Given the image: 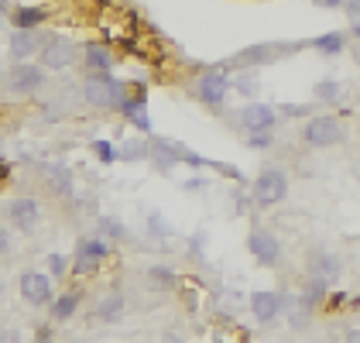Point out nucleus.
<instances>
[{"mask_svg": "<svg viewBox=\"0 0 360 343\" xmlns=\"http://www.w3.org/2000/svg\"><path fill=\"white\" fill-rule=\"evenodd\" d=\"M127 83L124 79H117L113 72H89L83 83V96L89 107H96V110H120L124 107V100H127Z\"/></svg>", "mask_w": 360, "mask_h": 343, "instance_id": "1", "label": "nucleus"}, {"mask_svg": "<svg viewBox=\"0 0 360 343\" xmlns=\"http://www.w3.org/2000/svg\"><path fill=\"white\" fill-rule=\"evenodd\" d=\"M193 89H195V100H199V103H206V107H223L226 93L233 89V79L226 76L223 65H217V69L199 72V79H195Z\"/></svg>", "mask_w": 360, "mask_h": 343, "instance_id": "2", "label": "nucleus"}, {"mask_svg": "<svg viewBox=\"0 0 360 343\" xmlns=\"http://www.w3.org/2000/svg\"><path fill=\"white\" fill-rule=\"evenodd\" d=\"M110 254V240L107 237H83L76 244V254H72V275H96L103 257Z\"/></svg>", "mask_w": 360, "mask_h": 343, "instance_id": "3", "label": "nucleus"}, {"mask_svg": "<svg viewBox=\"0 0 360 343\" xmlns=\"http://www.w3.org/2000/svg\"><path fill=\"white\" fill-rule=\"evenodd\" d=\"M45 65L41 62H14V69L4 76V86L14 93V96H31L45 86Z\"/></svg>", "mask_w": 360, "mask_h": 343, "instance_id": "4", "label": "nucleus"}, {"mask_svg": "<svg viewBox=\"0 0 360 343\" xmlns=\"http://www.w3.org/2000/svg\"><path fill=\"white\" fill-rule=\"evenodd\" d=\"M250 193H254L257 206H278L288 196V175L281 169H261L257 179H254V186H250Z\"/></svg>", "mask_w": 360, "mask_h": 343, "instance_id": "5", "label": "nucleus"}, {"mask_svg": "<svg viewBox=\"0 0 360 343\" xmlns=\"http://www.w3.org/2000/svg\"><path fill=\"white\" fill-rule=\"evenodd\" d=\"M302 138L309 148H333V144L343 141V124L330 114H319V117H309L302 127Z\"/></svg>", "mask_w": 360, "mask_h": 343, "instance_id": "6", "label": "nucleus"}, {"mask_svg": "<svg viewBox=\"0 0 360 343\" xmlns=\"http://www.w3.org/2000/svg\"><path fill=\"white\" fill-rule=\"evenodd\" d=\"M38 62H41L49 72H62V69H69V65L76 62V41H72V38H65V34H49V41H45V48H41Z\"/></svg>", "mask_w": 360, "mask_h": 343, "instance_id": "7", "label": "nucleus"}, {"mask_svg": "<svg viewBox=\"0 0 360 343\" xmlns=\"http://www.w3.org/2000/svg\"><path fill=\"white\" fill-rule=\"evenodd\" d=\"M248 251H250V257H254L257 264H264V268H278V264H281V240L264 227L250 230Z\"/></svg>", "mask_w": 360, "mask_h": 343, "instance_id": "8", "label": "nucleus"}, {"mask_svg": "<svg viewBox=\"0 0 360 343\" xmlns=\"http://www.w3.org/2000/svg\"><path fill=\"white\" fill-rule=\"evenodd\" d=\"M21 295H25V302L31 306H52L56 302V288H52V275H45V271H34L28 268L25 275H21Z\"/></svg>", "mask_w": 360, "mask_h": 343, "instance_id": "9", "label": "nucleus"}, {"mask_svg": "<svg viewBox=\"0 0 360 343\" xmlns=\"http://www.w3.org/2000/svg\"><path fill=\"white\" fill-rule=\"evenodd\" d=\"M7 224L11 230H21V233H31V230L41 224V206L31 196H18V200L7 202Z\"/></svg>", "mask_w": 360, "mask_h": 343, "instance_id": "10", "label": "nucleus"}, {"mask_svg": "<svg viewBox=\"0 0 360 343\" xmlns=\"http://www.w3.org/2000/svg\"><path fill=\"white\" fill-rule=\"evenodd\" d=\"M45 41H49V34H41V31H18L11 34V41H7V56L14 58V62H31L34 56H41V48H45Z\"/></svg>", "mask_w": 360, "mask_h": 343, "instance_id": "11", "label": "nucleus"}, {"mask_svg": "<svg viewBox=\"0 0 360 343\" xmlns=\"http://www.w3.org/2000/svg\"><path fill=\"white\" fill-rule=\"evenodd\" d=\"M41 182H45V189L58 196V200H65V196H72V189H76V175L69 165H62V162H45L41 165Z\"/></svg>", "mask_w": 360, "mask_h": 343, "instance_id": "12", "label": "nucleus"}, {"mask_svg": "<svg viewBox=\"0 0 360 343\" xmlns=\"http://www.w3.org/2000/svg\"><path fill=\"white\" fill-rule=\"evenodd\" d=\"M278 117L281 114L271 103H248V107H240V127L244 131H275Z\"/></svg>", "mask_w": 360, "mask_h": 343, "instance_id": "13", "label": "nucleus"}, {"mask_svg": "<svg viewBox=\"0 0 360 343\" xmlns=\"http://www.w3.org/2000/svg\"><path fill=\"white\" fill-rule=\"evenodd\" d=\"M281 309H285V295H281V292H264V288H261V292L250 295V313H254L257 323H264V326L275 323L278 316H281Z\"/></svg>", "mask_w": 360, "mask_h": 343, "instance_id": "14", "label": "nucleus"}, {"mask_svg": "<svg viewBox=\"0 0 360 343\" xmlns=\"http://www.w3.org/2000/svg\"><path fill=\"white\" fill-rule=\"evenodd\" d=\"M120 114L131 120V127H138V131H144V134H151V117H148V96H144V89L127 93V100H124Z\"/></svg>", "mask_w": 360, "mask_h": 343, "instance_id": "15", "label": "nucleus"}, {"mask_svg": "<svg viewBox=\"0 0 360 343\" xmlns=\"http://www.w3.org/2000/svg\"><path fill=\"white\" fill-rule=\"evenodd\" d=\"M305 275L316 278V282H323V285H333L336 275H340V261H336L330 251H316V254L309 257V271H305Z\"/></svg>", "mask_w": 360, "mask_h": 343, "instance_id": "16", "label": "nucleus"}, {"mask_svg": "<svg viewBox=\"0 0 360 343\" xmlns=\"http://www.w3.org/2000/svg\"><path fill=\"white\" fill-rule=\"evenodd\" d=\"M278 52H281V45H250V48H244V52H237V58H233L230 65H237V69L264 65V62L278 58Z\"/></svg>", "mask_w": 360, "mask_h": 343, "instance_id": "17", "label": "nucleus"}, {"mask_svg": "<svg viewBox=\"0 0 360 343\" xmlns=\"http://www.w3.org/2000/svg\"><path fill=\"white\" fill-rule=\"evenodd\" d=\"M45 18H49V7H28V4H21V7H14L11 11V25L18 31H34L45 25Z\"/></svg>", "mask_w": 360, "mask_h": 343, "instance_id": "18", "label": "nucleus"}, {"mask_svg": "<svg viewBox=\"0 0 360 343\" xmlns=\"http://www.w3.org/2000/svg\"><path fill=\"white\" fill-rule=\"evenodd\" d=\"M83 65L89 69V72H110V69H113V52L107 48V45L93 41V45H86Z\"/></svg>", "mask_w": 360, "mask_h": 343, "instance_id": "19", "label": "nucleus"}, {"mask_svg": "<svg viewBox=\"0 0 360 343\" xmlns=\"http://www.w3.org/2000/svg\"><path fill=\"white\" fill-rule=\"evenodd\" d=\"M124 309H127V302H124V295H103L100 299V306H96V319H103V323H117L120 316H124Z\"/></svg>", "mask_w": 360, "mask_h": 343, "instance_id": "20", "label": "nucleus"}, {"mask_svg": "<svg viewBox=\"0 0 360 343\" xmlns=\"http://www.w3.org/2000/svg\"><path fill=\"white\" fill-rule=\"evenodd\" d=\"M79 302H83V295H79V292H65V295H58L56 302H52V316H56L58 323H65V319H72V316H76Z\"/></svg>", "mask_w": 360, "mask_h": 343, "instance_id": "21", "label": "nucleus"}, {"mask_svg": "<svg viewBox=\"0 0 360 343\" xmlns=\"http://www.w3.org/2000/svg\"><path fill=\"white\" fill-rule=\"evenodd\" d=\"M148 285L172 288V285H179V275H175L172 268H165V264H151V268H148Z\"/></svg>", "mask_w": 360, "mask_h": 343, "instance_id": "22", "label": "nucleus"}, {"mask_svg": "<svg viewBox=\"0 0 360 343\" xmlns=\"http://www.w3.org/2000/svg\"><path fill=\"white\" fill-rule=\"evenodd\" d=\"M343 45H347V38H343L340 31H330V34H319V38L312 41V48H319L323 56H340V52H343Z\"/></svg>", "mask_w": 360, "mask_h": 343, "instance_id": "23", "label": "nucleus"}, {"mask_svg": "<svg viewBox=\"0 0 360 343\" xmlns=\"http://www.w3.org/2000/svg\"><path fill=\"white\" fill-rule=\"evenodd\" d=\"M100 237H107V240H124L127 230H124V224H120L117 216H100Z\"/></svg>", "mask_w": 360, "mask_h": 343, "instance_id": "24", "label": "nucleus"}, {"mask_svg": "<svg viewBox=\"0 0 360 343\" xmlns=\"http://www.w3.org/2000/svg\"><path fill=\"white\" fill-rule=\"evenodd\" d=\"M120 158H127V162H144V158H151V148H148V141H127L120 148Z\"/></svg>", "mask_w": 360, "mask_h": 343, "instance_id": "25", "label": "nucleus"}, {"mask_svg": "<svg viewBox=\"0 0 360 343\" xmlns=\"http://www.w3.org/2000/svg\"><path fill=\"white\" fill-rule=\"evenodd\" d=\"M312 93H316V100H323V103H333V100H340V83H336V79H319Z\"/></svg>", "mask_w": 360, "mask_h": 343, "instance_id": "26", "label": "nucleus"}, {"mask_svg": "<svg viewBox=\"0 0 360 343\" xmlns=\"http://www.w3.org/2000/svg\"><path fill=\"white\" fill-rule=\"evenodd\" d=\"M93 151H96V158H100L103 165H113V162L120 158V151H117L107 138H96V141H93Z\"/></svg>", "mask_w": 360, "mask_h": 343, "instance_id": "27", "label": "nucleus"}, {"mask_svg": "<svg viewBox=\"0 0 360 343\" xmlns=\"http://www.w3.org/2000/svg\"><path fill=\"white\" fill-rule=\"evenodd\" d=\"M233 89L244 93V96H254V93H257V76H254V72H240V76L233 79Z\"/></svg>", "mask_w": 360, "mask_h": 343, "instance_id": "28", "label": "nucleus"}, {"mask_svg": "<svg viewBox=\"0 0 360 343\" xmlns=\"http://www.w3.org/2000/svg\"><path fill=\"white\" fill-rule=\"evenodd\" d=\"M248 144L254 148V151H264V148H271V144H275V131H250Z\"/></svg>", "mask_w": 360, "mask_h": 343, "instance_id": "29", "label": "nucleus"}, {"mask_svg": "<svg viewBox=\"0 0 360 343\" xmlns=\"http://www.w3.org/2000/svg\"><path fill=\"white\" fill-rule=\"evenodd\" d=\"M72 268V261L62 254H49V271H52V278H65V271Z\"/></svg>", "mask_w": 360, "mask_h": 343, "instance_id": "30", "label": "nucleus"}, {"mask_svg": "<svg viewBox=\"0 0 360 343\" xmlns=\"http://www.w3.org/2000/svg\"><path fill=\"white\" fill-rule=\"evenodd\" d=\"M278 114L281 117H305L309 107H305V103H285V107H278Z\"/></svg>", "mask_w": 360, "mask_h": 343, "instance_id": "31", "label": "nucleus"}, {"mask_svg": "<svg viewBox=\"0 0 360 343\" xmlns=\"http://www.w3.org/2000/svg\"><path fill=\"white\" fill-rule=\"evenodd\" d=\"M31 343H56V330H52V326H38Z\"/></svg>", "mask_w": 360, "mask_h": 343, "instance_id": "32", "label": "nucleus"}, {"mask_svg": "<svg viewBox=\"0 0 360 343\" xmlns=\"http://www.w3.org/2000/svg\"><path fill=\"white\" fill-rule=\"evenodd\" d=\"M148 227H151V233H162V237H168V227L162 224V213H151V216H148Z\"/></svg>", "mask_w": 360, "mask_h": 343, "instance_id": "33", "label": "nucleus"}, {"mask_svg": "<svg viewBox=\"0 0 360 343\" xmlns=\"http://www.w3.org/2000/svg\"><path fill=\"white\" fill-rule=\"evenodd\" d=\"M7 251H11V233L0 230V254H7Z\"/></svg>", "mask_w": 360, "mask_h": 343, "instance_id": "34", "label": "nucleus"}, {"mask_svg": "<svg viewBox=\"0 0 360 343\" xmlns=\"http://www.w3.org/2000/svg\"><path fill=\"white\" fill-rule=\"evenodd\" d=\"M0 343H18V333H11V330H4V333H0Z\"/></svg>", "mask_w": 360, "mask_h": 343, "instance_id": "35", "label": "nucleus"}, {"mask_svg": "<svg viewBox=\"0 0 360 343\" xmlns=\"http://www.w3.org/2000/svg\"><path fill=\"white\" fill-rule=\"evenodd\" d=\"M347 11H354V14L360 18V0H347Z\"/></svg>", "mask_w": 360, "mask_h": 343, "instance_id": "36", "label": "nucleus"}, {"mask_svg": "<svg viewBox=\"0 0 360 343\" xmlns=\"http://www.w3.org/2000/svg\"><path fill=\"white\" fill-rule=\"evenodd\" d=\"M347 343H360V330H350V333H347Z\"/></svg>", "mask_w": 360, "mask_h": 343, "instance_id": "37", "label": "nucleus"}, {"mask_svg": "<svg viewBox=\"0 0 360 343\" xmlns=\"http://www.w3.org/2000/svg\"><path fill=\"white\" fill-rule=\"evenodd\" d=\"M319 4H326V7H336V4H340V0H319Z\"/></svg>", "mask_w": 360, "mask_h": 343, "instance_id": "38", "label": "nucleus"}, {"mask_svg": "<svg viewBox=\"0 0 360 343\" xmlns=\"http://www.w3.org/2000/svg\"><path fill=\"white\" fill-rule=\"evenodd\" d=\"M4 21H11V18H7V14H0V28H4Z\"/></svg>", "mask_w": 360, "mask_h": 343, "instance_id": "39", "label": "nucleus"}, {"mask_svg": "<svg viewBox=\"0 0 360 343\" xmlns=\"http://www.w3.org/2000/svg\"><path fill=\"white\" fill-rule=\"evenodd\" d=\"M165 343H179V340H175V337H172V333H168V337H165Z\"/></svg>", "mask_w": 360, "mask_h": 343, "instance_id": "40", "label": "nucleus"}, {"mask_svg": "<svg viewBox=\"0 0 360 343\" xmlns=\"http://www.w3.org/2000/svg\"><path fill=\"white\" fill-rule=\"evenodd\" d=\"M354 34H357V38H360V21H357V25H354Z\"/></svg>", "mask_w": 360, "mask_h": 343, "instance_id": "41", "label": "nucleus"}, {"mask_svg": "<svg viewBox=\"0 0 360 343\" xmlns=\"http://www.w3.org/2000/svg\"><path fill=\"white\" fill-rule=\"evenodd\" d=\"M350 306H360V295H357V299H354V302H350Z\"/></svg>", "mask_w": 360, "mask_h": 343, "instance_id": "42", "label": "nucleus"}, {"mask_svg": "<svg viewBox=\"0 0 360 343\" xmlns=\"http://www.w3.org/2000/svg\"><path fill=\"white\" fill-rule=\"evenodd\" d=\"M0 86H4V72H0Z\"/></svg>", "mask_w": 360, "mask_h": 343, "instance_id": "43", "label": "nucleus"}]
</instances>
